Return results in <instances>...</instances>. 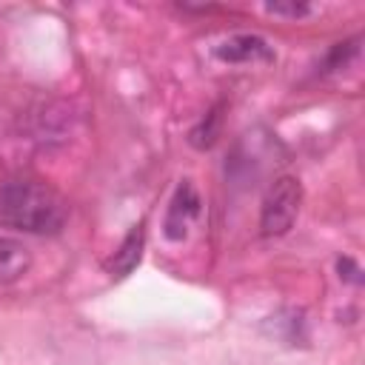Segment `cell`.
I'll return each instance as SVG.
<instances>
[{"instance_id": "6", "label": "cell", "mask_w": 365, "mask_h": 365, "mask_svg": "<svg viewBox=\"0 0 365 365\" xmlns=\"http://www.w3.org/2000/svg\"><path fill=\"white\" fill-rule=\"evenodd\" d=\"M143 245H145V231H143V222L140 225H134L125 237H123V242H120V248L114 251V257L108 259V274L114 277V279H123V277H128L137 265H140V257H143Z\"/></svg>"}, {"instance_id": "1", "label": "cell", "mask_w": 365, "mask_h": 365, "mask_svg": "<svg viewBox=\"0 0 365 365\" xmlns=\"http://www.w3.org/2000/svg\"><path fill=\"white\" fill-rule=\"evenodd\" d=\"M68 202L43 180L17 177L0 185V225L26 234H60Z\"/></svg>"}, {"instance_id": "8", "label": "cell", "mask_w": 365, "mask_h": 365, "mask_svg": "<svg viewBox=\"0 0 365 365\" xmlns=\"http://www.w3.org/2000/svg\"><path fill=\"white\" fill-rule=\"evenodd\" d=\"M217 125H220V111L214 108V111H208V114L200 120V125L191 131V143H194L197 148H208V145L217 140Z\"/></svg>"}, {"instance_id": "2", "label": "cell", "mask_w": 365, "mask_h": 365, "mask_svg": "<svg viewBox=\"0 0 365 365\" xmlns=\"http://www.w3.org/2000/svg\"><path fill=\"white\" fill-rule=\"evenodd\" d=\"M302 205V182L297 177H277L262 197L259 205V231L262 237H282L299 217Z\"/></svg>"}, {"instance_id": "7", "label": "cell", "mask_w": 365, "mask_h": 365, "mask_svg": "<svg viewBox=\"0 0 365 365\" xmlns=\"http://www.w3.org/2000/svg\"><path fill=\"white\" fill-rule=\"evenodd\" d=\"M356 51H359V37H351V40H345V43H336V46L328 51V57H325V63H322V71L345 68V66L356 57Z\"/></svg>"}, {"instance_id": "5", "label": "cell", "mask_w": 365, "mask_h": 365, "mask_svg": "<svg viewBox=\"0 0 365 365\" xmlns=\"http://www.w3.org/2000/svg\"><path fill=\"white\" fill-rule=\"evenodd\" d=\"M31 268V251L26 248L23 240L0 234V285L17 282L20 277H26Z\"/></svg>"}, {"instance_id": "3", "label": "cell", "mask_w": 365, "mask_h": 365, "mask_svg": "<svg viewBox=\"0 0 365 365\" xmlns=\"http://www.w3.org/2000/svg\"><path fill=\"white\" fill-rule=\"evenodd\" d=\"M200 208H202V200L197 194V188L191 185V180H182L168 202V211H165V222H163V231L171 242L182 240L188 234V228L194 225V220L200 217Z\"/></svg>"}, {"instance_id": "4", "label": "cell", "mask_w": 365, "mask_h": 365, "mask_svg": "<svg viewBox=\"0 0 365 365\" xmlns=\"http://www.w3.org/2000/svg\"><path fill=\"white\" fill-rule=\"evenodd\" d=\"M214 54L222 63H274V48L259 34H231L220 46H214Z\"/></svg>"}, {"instance_id": "9", "label": "cell", "mask_w": 365, "mask_h": 365, "mask_svg": "<svg viewBox=\"0 0 365 365\" xmlns=\"http://www.w3.org/2000/svg\"><path fill=\"white\" fill-rule=\"evenodd\" d=\"M265 11L277 14V17H305L314 11V6H308V3H268Z\"/></svg>"}]
</instances>
